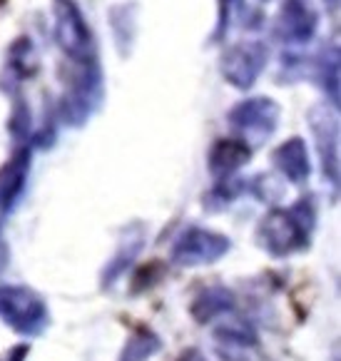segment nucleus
Returning a JSON list of instances; mask_svg holds the SVG:
<instances>
[{"label":"nucleus","instance_id":"1","mask_svg":"<svg viewBox=\"0 0 341 361\" xmlns=\"http://www.w3.org/2000/svg\"><path fill=\"white\" fill-rule=\"evenodd\" d=\"M55 13V43L75 68L100 65L97 40L78 0H53Z\"/></svg>","mask_w":341,"mask_h":361},{"label":"nucleus","instance_id":"2","mask_svg":"<svg viewBox=\"0 0 341 361\" xmlns=\"http://www.w3.org/2000/svg\"><path fill=\"white\" fill-rule=\"evenodd\" d=\"M319 25L311 0H282L274 18V37L284 45H306Z\"/></svg>","mask_w":341,"mask_h":361},{"label":"nucleus","instance_id":"3","mask_svg":"<svg viewBox=\"0 0 341 361\" xmlns=\"http://www.w3.org/2000/svg\"><path fill=\"white\" fill-rule=\"evenodd\" d=\"M267 58L269 53L261 43H237L224 50L222 60H219V70L235 87L247 90L261 75V70L267 65Z\"/></svg>","mask_w":341,"mask_h":361},{"label":"nucleus","instance_id":"4","mask_svg":"<svg viewBox=\"0 0 341 361\" xmlns=\"http://www.w3.org/2000/svg\"><path fill=\"white\" fill-rule=\"evenodd\" d=\"M277 105L267 97H256V100H247L242 105H237L230 112L232 125L237 128V133L247 135L252 140H264L274 133L277 128Z\"/></svg>","mask_w":341,"mask_h":361},{"label":"nucleus","instance_id":"5","mask_svg":"<svg viewBox=\"0 0 341 361\" xmlns=\"http://www.w3.org/2000/svg\"><path fill=\"white\" fill-rule=\"evenodd\" d=\"M0 314L23 331H35L40 326L43 307L23 289H0Z\"/></svg>","mask_w":341,"mask_h":361},{"label":"nucleus","instance_id":"6","mask_svg":"<svg viewBox=\"0 0 341 361\" xmlns=\"http://www.w3.org/2000/svg\"><path fill=\"white\" fill-rule=\"evenodd\" d=\"M274 159H277V167L289 180L299 182V180H306V175H309V157H306V147L302 140H289V142H284L282 147L277 149Z\"/></svg>","mask_w":341,"mask_h":361},{"label":"nucleus","instance_id":"7","mask_svg":"<svg viewBox=\"0 0 341 361\" xmlns=\"http://www.w3.org/2000/svg\"><path fill=\"white\" fill-rule=\"evenodd\" d=\"M224 250V239L214 237L207 232H192L190 237L182 242V247H177V257H187L190 262H204V259H214L217 255H222Z\"/></svg>","mask_w":341,"mask_h":361},{"label":"nucleus","instance_id":"8","mask_svg":"<svg viewBox=\"0 0 341 361\" xmlns=\"http://www.w3.org/2000/svg\"><path fill=\"white\" fill-rule=\"evenodd\" d=\"M247 157H249V149L242 142H217L212 154V170L227 175V172L237 170L242 162H247Z\"/></svg>","mask_w":341,"mask_h":361},{"label":"nucleus","instance_id":"9","mask_svg":"<svg viewBox=\"0 0 341 361\" xmlns=\"http://www.w3.org/2000/svg\"><path fill=\"white\" fill-rule=\"evenodd\" d=\"M242 0H219V20H217V32L214 37H224L227 27H230V16L235 8H240Z\"/></svg>","mask_w":341,"mask_h":361}]
</instances>
